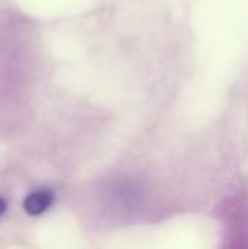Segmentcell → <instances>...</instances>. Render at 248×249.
Segmentation results:
<instances>
[{"mask_svg": "<svg viewBox=\"0 0 248 249\" xmlns=\"http://www.w3.org/2000/svg\"><path fill=\"white\" fill-rule=\"evenodd\" d=\"M5 209H7V203H5V200H3V198H0V215H2V213L5 212Z\"/></svg>", "mask_w": 248, "mask_h": 249, "instance_id": "obj_2", "label": "cell"}, {"mask_svg": "<svg viewBox=\"0 0 248 249\" xmlns=\"http://www.w3.org/2000/svg\"><path fill=\"white\" fill-rule=\"evenodd\" d=\"M55 200V195L48 188H41V190H34L24 200V210L29 215H41L51 207Z\"/></svg>", "mask_w": 248, "mask_h": 249, "instance_id": "obj_1", "label": "cell"}]
</instances>
